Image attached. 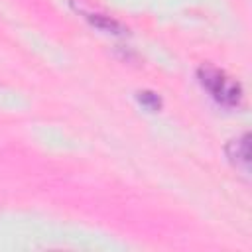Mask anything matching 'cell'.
<instances>
[{
	"label": "cell",
	"mask_w": 252,
	"mask_h": 252,
	"mask_svg": "<svg viewBox=\"0 0 252 252\" xmlns=\"http://www.w3.org/2000/svg\"><path fill=\"white\" fill-rule=\"evenodd\" d=\"M138 100H140L148 110H158V108L161 106V98H159L156 93H152V91H140V93H138Z\"/></svg>",
	"instance_id": "cell-4"
},
{
	"label": "cell",
	"mask_w": 252,
	"mask_h": 252,
	"mask_svg": "<svg viewBox=\"0 0 252 252\" xmlns=\"http://www.w3.org/2000/svg\"><path fill=\"white\" fill-rule=\"evenodd\" d=\"M226 156L232 165L248 169V165H250V136L242 134L240 138L230 140L226 146Z\"/></svg>",
	"instance_id": "cell-2"
},
{
	"label": "cell",
	"mask_w": 252,
	"mask_h": 252,
	"mask_svg": "<svg viewBox=\"0 0 252 252\" xmlns=\"http://www.w3.org/2000/svg\"><path fill=\"white\" fill-rule=\"evenodd\" d=\"M89 20H91V24H93V26H96V28H100V30H104V32H112V33H122V32H124V30H122V26H120L116 20L108 18V16L91 14V16H89Z\"/></svg>",
	"instance_id": "cell-3"
},
{
	"label": "cell",
	"mask_w": 252,
	"mask_h": 252,
	"mask_svg": "<svg viewBox=\"0 0 252 252\" xmlns=\"http://www.w3.org/2000/svg\"><path fill=\"white\" fill-rule=\"evenodd\" d=\"M199 81L224 106H236L240 102V98H242L240 85L236 81L228 79L222 71H219V69H215L211 65L199 67Z\"/></svg>",
	"instance_id": "cell-1"
}]
</instances>
